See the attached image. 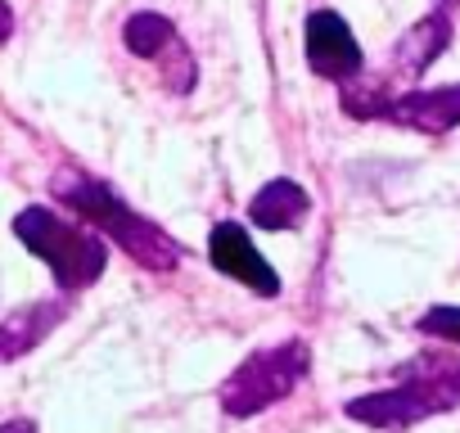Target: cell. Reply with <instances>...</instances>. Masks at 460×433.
Segmentation results:
<instances>
[{
  "label": "cell",
  "instance_id": "52a82bcc",
  "mask_svg": "<svg viewBox=\"0 0 460 433\" xmlns=\"http://www.w3.org/2000/svg\"><path fill=\"white\" fill-rule=\"evenodd\" d=\"M384 122L411 127L420 136H447L460 127V82L451 86H433V91H406L397 100H388Z\"/></svg>",
  "mask_w": 460,
  "mask_h": 433
},
{
  "label": "cell",
  "instance_id": "5b68a950",
  "mask_svg": "<svg viewBox=\"0 0 460 433\" xmlns=\"http://www.w3.org/2000/svg\"><path fill=\"white\" fill-rule=\"evenodd\" d=\"M307 68L339 86H348L366 73V55H361L352 28L343 23V14H334V10L307 14Z\"/></svg>",
  "mask_w": 460,
  "mask_h": 433
},
{
  "label": "cell",
  "instance_id": "4fadbf2b",
  "mask_svg": "<svg viewBox=\"0 0 460 433\" xmlns=\"http://www.w3.org/2000/svg\"><path fill=\"white\" fill-rule=\"evenodd\" d=\"M14 37V10L5 5V0H0V46H5Z\"/></svg>",
  "mask_w": 460,
  "mask_h": 433
},
{
  "label": "cell",
  "instance_id": "7a4b0ae2",
  "mask_svg": "<svg viewBox=\"0 0 460 433\" xmlns=\"http://www.w3.org/2000/svg\"><path fill=\"white\" fill-rule=\"evenodd\" d=\"M14 235L32 258H41L50 267V276L68 294L91 289L109 267V244H104L100 231H91L86 222L77 226V222H68V216H59L41 203H32L14 216Z\"/></svg>",
  "mask_w": 460,
  "mask_h": 433
},
{
  "label": "cell",
  "instance_id": "ba28073f",
  "mask_svg": "<svg viewBox=\"0 0 460 433\" xmlns=\"http://www.w3.org/2000/svg\"><path fill=\"white\" fill-rule=\"evenodd\" d=\"M64 316H68L64 298H46V303H28V307L10 312L5 321H0V366L19 361V357H28L37 343H46Z\"/></svg>",
  "mask_w": 460,
  "mask_h": 433
},
{
  "label": "cell",
  "instance_id": "9a60e30c",
  "mask_svg": "<svg viewBox=\"0 0 460 433\" xmlns=\"http://www.w3.org/2000/svg\"><path fill=\"white\" fill-rule=\"evenodd\" d=\"M451 5H456V0H451Z\"/></svg>",
  "mask_w": 460,
  "mask_h": 433
},
{
  "label": "cell",
  "instance_id": "7c38bea8",
  "mask_svg": "<svg viewBox=\"0 0 460 433\" xmlns=\"http://www.w3.org/2000/svg\"><path fill=\"white\" fill-rule=\"evenodd\" d=\"M415 330L429 334V339H442V343L460 348V307H429Z\"/></svg>",
  "mask_w": 460,
  "mask_h": 433
},
{
  "label": "cell",
  "instance_id": "9c48e42d",
  "mask_svg": "<svg viewBox=\"0 0 460 433\" xmlns=\"http://www.w3.org/2000/svg\"><path fill=\"white\" fill-rule=\"evenodd\" d=\"M307 212H312V194H307L298 181L280 176V181H267V185L253 194L249 222H253L258 231H298V226L307 222Z\"/></svg>",
  "mask_w": 460,
  "mask_h": 433
},
{
  "label": "cell",
  "instance_id": "8992f818",
  "mask_svg": "<svg viewBox=\"0 0 460 433\" xmlns=\"http://www.w3.org/2000/svg\"><path fill=\"white\" fill-rule=\"evenodd\" d=\"M208 258L221 276H230L235 285L253 289L258 298H276L280 294V276L276 267L258 253V244L249 240V231L240 222H217L208 235Z\"/></svg>",
  "mask_w": 460,
  "mask_h": 433
},
{
  "label": "cell",
  "instance_id": "30bf717a",
  "mask_svg": "<svg viewBox=\"0 0 460 433\" xmlns=\"http://www.w3.org/2000/svg\"><path fill=\"white\" fill-rule=\"evenodd\" d=\"M451 46V19L438 10V14H424L393 50V64H397V77H420L424 68L438 64V55Z\"/></svg>",
  "mask_w": 460,
  "mask_h": 433
},
{
  "label": "cell",
  "instance_id": "8fae6325",
  "mask_svg": "<svg viewBox=\"0 0 460 433\" xmlns=\"http://www.w3.org/2000/svg\"><path fill=\"white\" fill-rule=\"evenodd\" d=\"M122 41H127V50H131L136 59H167V55L181 46L172 19H163V14H154V10L131 14V19L122 23Z\"/></svg>",
  "mask_w": 460,
  "mask_h": 433
},
{
  "label": "cell",
  "instance_id": "277c9868",
  "mask_svg": "<svg viewBox=\"0 0 460 433\" xmlns=\"http://www.w3.org/2000/svg\"><path fill=\"white\" fill-rule=\"evenodd\" d=\"M460 406V388L451 384H438V379H420V375H397L393 388H375V393H361L352 397L343 411L348 420L357 424H370V429H388V433H402L420 420H433V415H447Z\"/></svg>",
  "mask_w": 460,
  "mask_h": 433
},
{
  "label": "cell",
  "instance_id": "6da1fadb",
  "mask_svg": "<svg viewBox=\"0 0 460 433\" xmlns=\"http://www.w3.org/2000/svg\"><path fill=\"white\" fill-rule=\"evenodd\" d=\"M50 190H55V199H59L68 212H77L91 231H100L104 240H113V244H118L131 262H140L145 271H176L181 244H176L163 226H154L149 216H140L136 208H127L100 176L59 172V176L50 181Z\"/></svg>",
  "mask_w": 460,
  "mask_h": 433
},
{
  "label": "cell",
  "instance_id": "5bb4252c",
  "mask_svg": "<svg viewBox=\"0 0 460 433\" xmlns=\"http://www.w3.org/2000/svg\"><path fill=\"white\" fill-rule=\"evenodd\" d=\"M0 433H37V424L32 420H5V424H0Z\"/></svg>",
  "mask_w": 460,
  "mask_h": 433
},
{
  "label": "cell",
  "instance_id": "3957f363",
  "mask_svg": "<svg viewBox=\"0 0 460 433\" xmlns=\"http://www.w3.org/2000/svg\"><path fill=\"white\" fill-rule=\"evenodd\" d=\"M312 370V348L303 339H289V343H276V348H262L253 352L244 366H235L221 388H217V402L230 420H253L262 411H271L276 402H285Z\"/></svg>",
  "mask_w": 460,
  "mask_h": 433
}]
</instances>
